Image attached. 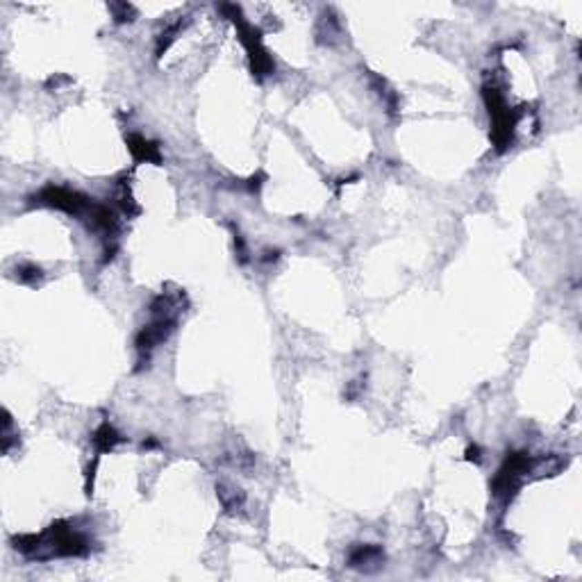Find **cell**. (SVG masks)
I'll return each mask as SVG.
<instances>
[{"mask_svg":"<svg viewBox=\"0 0 582 582\" xmlns=\"http://www.w3.org/2000/svg\"><path fill=\"white\" fill-rule=\"evenodd\" d=\"M32 203L55 207V209H61V212H68L75 216H84L89 212V207L94 205L84 193L66 189V187H55V184H48V187H43L39 193H35Z\"/></svg>","mask_w":582,"mask_h":582,"instance_id":"obj_2","label":"cell"},{"mask_svg":"<svg viewBox=\"0 0 582 582\" xmlns=\"http://www.w3.org/2000/svg\"><path fill=\"white\" fill-rule=\"evenodd\" d=\"M219 498L221 503L226 505V510H237V507H242V503H244V496L239 494V489H228V487H219Z\"/></svg>","mask_w":582,"mask_h":582,"instance_id":"obj_7","label":"cell"},{"mask_svg":"<svg viewBox=\"0 0 582 582\" xmlns=\"http://www.w3.org/2000/svg\"><path fill=\"white\" fill-rule=\"evenodd\" d=\"M128 148L132 153V157L135 162H146V164H157L162 162V153H159V146L151 142V139H146L142 135H130L128 137Z\"/></svg>","mask_w":582,"mask_h":582,"instance_id":"obj_3","label":"cell"},{"mask_svg":"<svg viewBox=\"0 0 582 582\" xmlns=\"http://www.w3.org/2000/svg\"><path fill=\"white\" fill-rule=\"evenodd\" d=\"M532 469V457L527 453H512L505 457L501 471L494 478V494L498 498H512L516 494V489L521 487V480Z\"/></svg>","mask_w":582,"mask_h":582,"instance_id":"obj_1","label":"cell"},{"mask_svg":"<svg viewBox=\"0 0 582 582\" xmlns=\"http://www.w3.org/2000/svg\"><path fill=\"white\" fill-rule=\"evenodd\" d=\"M91 441H94V446H96L98 453H107V451H112V448L119 444V441H123V437L114 430V425L103 423V425H100V428L94 432V437H91Z\"/></svg>","mask_w":582,"mask_h":582,"instance_id":"obj_5","label":"cell"},{"mask_svg":"<svg viewBox=\"0 0 582 582\" xmlns=\"http://www.w3.org/2000/svg\"><path fill=\"white\" fill-rule=\"evenodd\" d=\"M41 275L43 273L37 264H21V266H17V278L26 284H37L39 280H41Z\"/></svg>","mask_w":582,"mask_h":582,"instance_id":"obj_6","label":"cell"},{"mask_svg":"<svg viewBox=\"0 0 582 582\" xmlns=\"http://www.w3.org/2000/svg\"><path fill=\"white\" fill-rule=\"evenodd\" d=\"M467 460H473V462L480 460V448H478V446H471V448H469V451H467Z\"/></svg>","mask_w":582,"mask_h":582,"instance_id":"obj_9","label":"cell"},{"mask_svg":"<svg viewBox=\"0 0 582 582\" xmlns=\"http://www.w3.org/2000/svg\"><path fill=\"white\" fill-rule=\"evenodd\" d=\"M385 560V553L380 546H357L351 557H348V562L355 569H362V571H371V569H378L380 564Z\"/></svg>","mask_w":582,"mask_h":582,"instance_id":"obj_4","label":"cell"},{"mask_svg":"<svg viewBox=\"0 0 582 582\" xmlns=\"http://www.w3.org/2000/svg\"><path fill=\"white\" fill-rule=\"evenodd\" d=\"M110 10L114 12L116 21H132L130 17H135V10H132V5H128V3H114V5H110Z\"/></svg>","mask_w":582,"mask_h":582,"instance_id":"obj_8","label":"cell"}]
</instances>
